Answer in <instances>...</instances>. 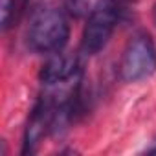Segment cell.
Here are the masks:
<instances>
[{"mask_svg": "<svg viewBox=\"0 0 156 156\" xmlns=\"http://www.w3.org/2000/svg\"><path fill=\"white\" fill-rule=\"evenodd\" d=\"M154 19H156V13H154Z\"/></svg>", "mask_w": 156, "mask_h": 156, "instance_id": "7", "label": "cell"}, {"mask_svg": "<svg viewBox=\"0 0 156 156\" xmlns=\"http://www.w3.org/2000/svg\"><path fill=\"white\" fill-rule=\"evenodd\" d=\"M156 72V46L147 33H136L121 57L119 77L125 83H140Z\"/></svg>", "mask_w": 156, "mask_h": 156, "instance_id": "3", "label": "cell"}, {"mask_svg": "<svg viewBox=\"0 0 156 156\" xmlns=\"http://www.w3.org/2000/svg\"><path fill=\"white\" fill-rule=\"evenodd\" d=\"M70 39V24L64 11L57 8H42L33 13L28 28V46L44 55L62 51Z\"/></svg>", "mask_w": 156, "mask_h": 156, "instance_id": "1", "label": "cell"}, {"mask_svg": "<svg viewBox=\"0 0 156 156\" xmlns=\"http://www.w3.org/2000/svg\"><path fill=\"white\" fill-rule=\"evenodd\" d=\"M41 83L44 87H59L75 77H79V61L73 55H66L62 51L53 53L41 70Z\"/></svg>", "mask_w": 156, "mask_h": 156, "instance_id": "4", "label": "cell"}, {"mask_svg": "<svg viewBox=\"0 0 156 156\" xmlns=\"http://www.w3.org/2000/svg\"><path fill=\"white\" fill-rule=\"evenodd\" d=\"M0 13H2V30L6 31L17 20V2H15V0H2Z\"/></svg>", "mask_w": 156, "mask_h": 156, "instance_id": "5", "label": "cell"}, {"mask_svg": "<svg viewBox=\"0 0 156 156\" xmlns=\"http://www.w3.org/2000/svg\"><path fill=\"white\" fill-rule=\"evenodd\" d=\"M119 20V6L116 0H98L90 9L87 26L83 30L81 48L87 55L99 53L110 41Z\"/></svg>", "mask_w": 156, "mask_h": 156, "instance_id": "2", "label": "cell"}, {"mask_svg": "<svg viewBox=\"0 0 156 156\" xmlns=\"http://www.w3.org/2000/svg\"><path fill=\"white\" fill-rule=\"evenodd\" d=\"M64 2V11L70 17L81 19L83 15L88 13V2L90 0H62Z\"/></svg>", "mask_w": 156, "mask_h": 156, "instance_id": "6", "label": "cell"}]
</instances>
